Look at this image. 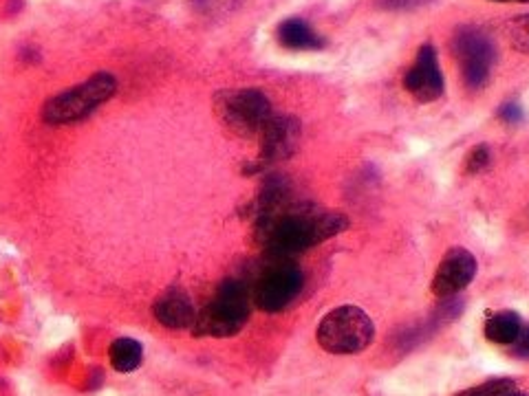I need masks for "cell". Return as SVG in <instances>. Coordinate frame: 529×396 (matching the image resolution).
<instances>
[{
	"label": "cell",
	"instance_id": "6da1fadb",
	"mask_svg": "<svg viewBox=\"0 0 529 396\" xmlns=\"http://www.w3.org/2000/svg\"><path fill=\"white\" fill-rule=\"evenodd\" d=\"M347 227L349 220L344 214L318 212L313 207H289L283 203L261 212L256 238L272 256L285 258L316 247Z\"/></svg>",
	"mask_w": 529,
	"mask_h": 396
},
{
	"label": "cell",
	"instance_id": "7a4b0ae2",
	"mask_svg": "<svg viewBox=\"0 0 529 396\" xmlns=\"http://www.w3.org/2000/svg\"><path fill=\"white\" fill-rule=\"evenodd\" d=\"M252 295L239 280H228L219 286L212 300L194 319L192 333L197 337H230L245 326L250 317Z\"/></svg>",
	"mask_w": 529,
	"mask_h": 396
},
{
	"label": "cell",
	"instance_id": "3957f363",
	"mask_svg": "<svg viewBox=\"0 0 529 396\" xmlns=\"http://www.w3.org/2000/svg\"><path fill=\"white\" fill-rule=\"evenodd\" d=\"M117 93V80L111 73H95L89 80L53 95L42 108V117L51 126L73 124L95 113Z\"/></svg>",
	"mask_w": 529,
	"mask_h": 396
},
{
	"label": "cell",
	"instance_id": "277c9868",
	"mask_svg": "<svg viewBox=\"0 0 529 396\" xmlns=\"http://www.w3.org/2000/svg\"><path fill=\"white\" fill-rule=\"evenodd\" d=\"M318 344L331 355H355L371 346L375 326L358 306H340L322 317L316 330Z\"/></svg>",
	"mask_w": 529,
	"mask_h": 396
},
{
	"label": "cell",
	"instance_id": "5b68a950",
	"mask_svg": "<svg viewBox=\"0 0 529 396\" xmlns=\"http://www.w3.org/2000/svg\"><path fill=\"white\" fill-rule=\"evenodd\" d=\"M221 124L239 137H258L272 119V102L258 88L223 91L214 99Z\"/></svg>",
	"mask_w": 529,
	"mask_h": 396
},
{
	"label": "cell",
	"instance_id": "8992f818",
	"mask_svg": "<svg viewBox=\"0 0 529 396\" xmlns=\"http://www.w3.org/2000/svg\"><path fill=\"white\" fill-rule=\"evenodd\" d=\"M302 286H305V275H302L298 264L278 258V262L267 267L261 278L256 280L252 300L263 311L278 313L296 302Z\"/></svg>",
	"mask_w": 529,
	"mask_h": 396
},
{
	"label": "cell",
	"instance_id": "52a82bcc",
	"mask_svg": "<svg viewBox=\"0 0 529 396\" xmlns=\"http://www.w3.org/2000/svg\"><path fill=\"white\" fill-rule=\"evenodd\" d=\"M463 82L470 91H481L490 82V75L496 62V49L490 38L477 27H461L452 40Z\"/></svg>",
	"mask_w": 529,
	"mask_h": 396
},
{
	"label": "cell",
	"instance_id": "ba28073f",
	"mask_svg": "<svg viewBox=\"0 0 529 396\" xmlns=\"http://www.w3.org/2000/svg\"><path fill=\"white\" fill-rule=\"evenodd\" d=\"M404 88L417 102L424 104L435 102V99L444 95V73H441L435 47L424 44V47L419 49L415 64L410 66L404 75Z\"/></svg>",
	"mask_w": 529,
	"mask_h": 396
},
{
	"label": "cell",
	"instance_id": "9c48e42d",
	"mask_svg": "<svg viewBox=\"0 0 529 396\" xmlns=\"http://www.w3.org/2000/svg\"><path fill=\"white\" fill-rule=\"evenodd\" d=\"M477 269V258H474L468 249H450L446 258L441 260L433 278V293L437 297H450L461 293L474 280Z\"/></svg>",
	"mask_w": 529,
	"mask_h": 396
},
{
	"label": "cell",
	"instance_id": "30bf717a",
	"mask_svg": "<svg viewBox=\"0 0 529 396\" xmlns=\"http://www.w3.org/2000/svg\"><path fill=\"white\" fill-rule=\"evenodd\" d=\"M261 152L263 159L278 161L287 159L296 150L300 139V124L294 117L287 115H272V119L263 126L261 135Z\"/></svg>",
	"mask_w": 529,
	"mask_h": 396
},
{
	"label": "cell",
	"instance_id": "8fae6325",
	"mask_svg": "<svg viewBox=\"0 0 529 396\" xmlns=\"http://www.w3.org/2000/svg\"><path fill=\"white\" fill-rule=\"evenodd\" d=\"M153 315L166 328H192L194 319H197V308H194L188 293L175 286L155 302Z\"/></svg>",
	"mask_w": 529,
	"mask_h": 396
},
{
	"label": "cell",
	"instance_id": "7c38bea8",
	"mask_svg": "<svg viewBox=\"0 0 529 396\" xmlns=\"http://www.w3.org/2000/svg\"><path fill=\"white\" fill-rule=\"evenodd\" d=\"M276 33L278 42L291 51H316L325 47V40L309 27V22L300 18H289L280 22Z\"/></svg>",
	"mask_w": 529,
	"mask_h": 396
},
{
	"label": "cell",
	"instance_id": "4fadbf2b",
	"mask_svg": "<svg viewBox=\"0 0 529 396\" xmlns=\"http://www.w3.org/2000/svg\"><path fill=\"white\" fill-rule=\"evenodd\" d=\"M521 330V317L514 311H501L485 322L483 333L490 341H494V344H514L516 337L521 335Z\"/></svg>",
	"mask_w": 529,
	"mask_h": 396
},
{
	"label": "cell",
	"instance_id": "5bb4252c",
	"mask_svg": "<svg viewBox=\"0 0 529 396\" xmlns=\"http://www.w3.org/2000/svg\"><path fill=\"white\" fill-rule=\"evenodd\" d=\"M109 359H111V366L117 372H124V374L133 372L142 366L144 348H142V344H139V341H135L131 337H120L111 344Z\"/></svg>",
	"mask_w": 529,
	"mask_h": 396
},
{
	"label": "cell",
	"instance_id": "9a60e30c",
	"mask_svg": "<svg viewBox=\"0 0 529 396\" xmlns=\"http://www.w3.org/2000/svg\"><path fill=\"white\" fill-rule=\"evenodd\" d=\"M510 40L516 51L529 53V14L516 16L510 22Z\"/></svg>",
	"mask_w": 529,
	"mask_h": 396
},
{
	"label": "cell",
	"instance_id": "2e32d148",
	"mask_svg": "<svg viewBox=\"0 0 529 396\" xmlns=\"http://www.w3.org/2000/svg\"><path fill=\"white\" fill-rule=\"evenodd\" d=\"M516 390V383L510 379H494L483 385H477V388H470L466 392H461L459 396H505L507 392Z\"/></svg>",
	"mask_w": 529,
	"mask_h": 396
},
{
	"label": "cell",
	"instance_id": "e0dca14e",
	"mask_svg": "<svg viewBox=\"0 0 529 396\" xmlns=\"http://www.w3.org/2000/svg\"><path fill=\"white\" fill-rule=\"evenodd\" d=\"M488 163H490V148L488 146H477L474 148L470 154H468V159H466V170L470 174H477L481 172L483 168H488Z\"/></svg>",
	"mask_w": 529,
	"mask_h": 396
},
{
	"label": "cell",
	"instance_id": "ac0fdd59",
	"mask_svg": "<svg viewBox=\"0 0 529 396\" xmlns=\"http://www.w3.org/2000/svg\"><path fill=\"white\" fill-rule=\"evenodd\" d=\"M512 352L518 359H529V326L523 328L521 335L516 337V341L512 344Z\"/></svg>",
	"mask_w": 529,
	"mask_h": 396
},
{
	"label": "cell",
	"instance_id": "d6986e66",
	"mask_svg": "<svg viewBox=\"0 0 529 396\" xmlns=\"http://www.w3.org/2000/svg\"><path fill=\"white\" fill-rule=\"evenodd\" d=\"M499 117H501L503 121H507V124H516V121H521V119H523V113H521V108H518V106H514V104H505V106L501 108Z\"/></svg>",
	"mask_w": 529,
	"mask_h": 396
},
{
	"label": "cell",
	"instance_id": "ffe728a7",
	"mask_svg": "<svg viewBox=\"0 0 529 396\" xmlns=\"http://www.w3.org/2000/svg\"><path fill=\"white\" fill-rule=\"evenodd\" d=\"M496 3H529V0H496Z\"/></svg>",
	"mask_w": 529,
	"mask_h": 396
},
{
	"label": "cell",
	"instance_id": "44dd1931",
	"mask_svg": "<svg viewBox=\"0 0 529 396\" xmlns=\"http://www.w3.org/2000/svg\"><path fill=\"white\" fill-rule=\"evenodd\" d=\"M505 396H527V394H523V392H518V390H512V392H507Z\"/></svg>",
	"mask_w": 529,
	"mask_h": 396
}]
</instances>
